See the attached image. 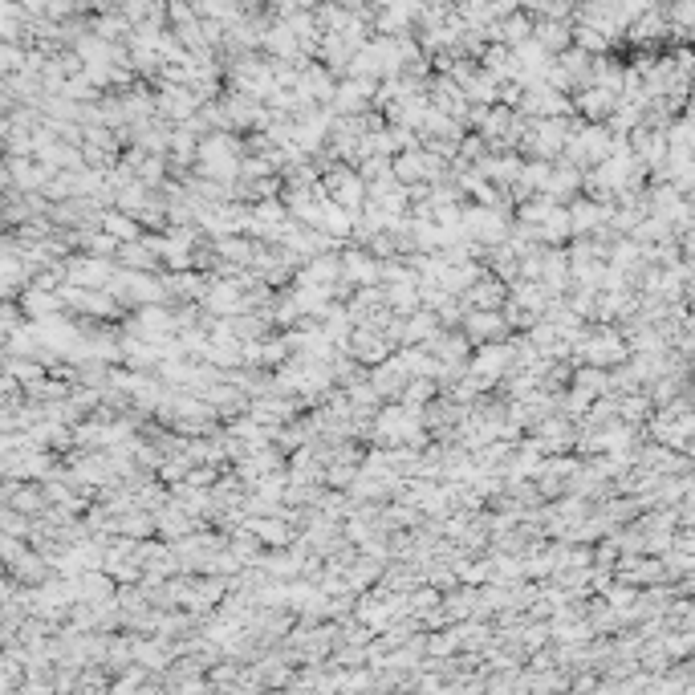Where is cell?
Segmentation results:
<instances>
[{
    "instance_id": "cell-1",
    "label": "cell",
    "mask_w": 695,
    "mask_h": 695,
    "mask_svg": "<svg viewBox=\"0 0 695 695\" xmlns=\"http://www.w3.org/2000/svg\"><path fill=\"white\" fill-rule=\"evenodd\" d=\"M378 448H423L427 444V427L419 419V411L395 403V407H383V411H374L370 427H366Z\"/></svg>"
},
{
    "instance_id": "cell-2",
    "label": "cell",
    "mask_w": 695,
    "mask_h": 695,
    "mask_svg": "<svg viewBox=\"0 0 695 695\" xmlns=\"http://www.w3.org/2000/svg\"><path fill=\"white\" fill-rule=\"evenodd\" d=\"M240 155L244 147H236V139L228 131H208L204 143H196V159L204 179H216V183H236V171H240Z\"/></svg>"
},
{
    "instance_id": "cell-3",
    "label": "cell",
    "mask_w": 695,
    "mask_h": 695,
    "mask_svg": "<svg viewBox=\"0 0 695 695\" xmlns=\"http://www.w3.org/2000/svg\"><path fill=\"white\" fill-rule=\"evenodd\" d=\"M570 131H574L570 114L533 118V122H525L517 147H525L533 159H561V147H565V139H570Z\"/></svg>"
},
{
    "instance_id": "cell-4",
    "label": "cell",
    "mask_w": 695,
    "mask_h": 695,
    "mask_svg": "<svg viewBox=\"0 0 695 695\" xmlns=\"http://www.w3.org/2000/svg\"><path fill=\"white\" fill-rule=\"evenodd\" d=\"M610 151H614V135L606 131V122H586V126H574L570 131V139L561 147V159L574 163V167H594Z\"/></svg>"
},
{
    "instance_id": "cell-5",
    "label": "cell",
    "mask_w": 695,
    "mask_h": 695,
    "mask_svg": "<svg viewBox=\"0 0 695 695\" xmlns=\"http://www.w3.org/2000/svg\"><path fill=\"white\" fill-rule=\"evenodd\" d=\"M626 338H622V330L618 326H610V322H602V330L598 334H582L578 342H574V354L570 358H578V362H586V366H618V362H626Z\"/></svg>"
},
{
    "instance_id": "cell-6",
    "label": "cell",
    "mask_w": 695,
    "mask_h": 695,
    "mask_svg": "<svg viewBox=\"0 0 695 695\" xmlns=\"http://www.w3.org/2000/svg\"><path fill=\"white\" fill-rule=\"evenodd\" d=\"M232 86H236V94H248V98L265 102L277 90L273 61H265V57H240L236 66H232Z\"/></svg>"
},
{
    "instance_id": "cell-7",
    "label": "cell",
    "mask_w": 695,
    "mask_h": 695,
    "mask_svg": "<svg viewBox=\"0 0 695 695\" xmlns=\"http://www.w3.org/2000/svg\"><path fill=\"white\" fill-rule=\"evenodd\" d=\"M460 232L468 236V240H476V244H500L504 240V232H509V220H504V212L500 208H488V204H464V212H460Z\"/></svg>"
},
{
    "instance_id": "cell-8",
    "label": "cell",
    "mask_w": 695,
    "mask_h": 695,
    "mask_svg": "<svg viewBox=\"0 0 695 695\" xmlns=\"http://www.w3.org/2000/svg\"><path fill=\"white\" fill-rule=\"evenodd\" d=\"M574 435H578V423H574V419H565L561 411H545L541 419L529 423V439H533V444H537L545 456L574 448Z\"/></svg>"
},
{
    "instance_id": "cell-9",
    "label": "cell",
    "mask_w": 695,
    "mask_h": 695,
    "mask_svg": "<svg viewBox=\"0 0 695 695\" xmlns=\"http://www.w3.org/2000/svg\"><path fill=\"white\" fill-rule=\"evenodd\" d=\"M391 350H395V346L387 342V334H383V330H374V326H354L350 338H346V346H342V354H350V358L362 362V366L383 362Z\"/></svg>"
},
{
    "instance_id": "cell-10",
    "label": "cell",
    "mask_w": 695,
    "mask_h": 695,
    "mask_svg": "<svg viewBox=\"0 0 695 695\" xmlns=\"http://www.w3.org/2000/svg\"><path fill=\"white\" fill-rule=\"evenodd\" d=\"M460 326H464V338H468L472 346H480V342H500L504 334H509V322H504L500 309H464Z\"/></svg>"
},
{
    "instance_id": "cell-11",
    "label": "cell",
    "mask_w": 695,
    "mask_h": 695,
    "mask_svg": "<svg viewBox=\"0 0 695 695\" xmlns=\"http://www.w3.org/2000/svg\"><path fill=\"white\" fill-rule=\"evenodd\" d=\"M285 220H289V208H285L277 196L257 200V204L248 208V236H257V240H277V232H281Z\"/></svg>"
},
{
    "instance_id": "cell-12",
    "label": "cell",
    "mask_w": 695,
    "mask_h": 695,
    "mask_svg": "<svg viewBox=\"0 0 695 695\" xmlns=\"http://www.w3.org/2000/svg\"><path fill=\"white\" fill-rule=\"evenodd\" d=\"M374 78H342L334 86V98H330V110L334 114H362L370 110V98H374Z\"/></svg>"
},
{
    "instance_id": "cell-13",
    "label": "cell",
    "mask_w": 695,
    "mask_h": 695,
    "mask_svg": "<svg viewBox=\"0 0 695 695\" xmlns=\"http://www.w3.org/2000/svg\"><path fill=\"white\" fill-rule=\"evenodd\" d=\"M504 297H509V285H504L500 277H492V273H480V277L460 293L464 309H500Z\"/></svg>"
},
{
    "instance_id": "cell-14",
    "label": "cell",
    "mask_w": 695,
    "mask_h": 695,
    "mask_svg": "<svg viewBox=\"0 0 695 695\" xmlns=\"http://www.w3.org/2000/svg\"><path fill=\"white\" fill-rule=\"evenodd\" d=\"M582 192V167H574V163H557V167H549V179H545V187H541V196L545 200H553V204H561V200H574Z\"/></svg>"
},
{
    "instance_id": "cell-15",
    "label": "cell",
    "mask_w": 695,
    "mask_h": 695,
    "mask_svg": "<svg viewBox=\"0 0 695 695\" xmlns=\"http://www.w3.org/2000/svg\"><path fill=\"white\" fill-rule=\"evenodd\" d=\"M610 208H614V204H602V200H574L570 208H565V216H570V232H574V236L598 232V228L610 220Z\"/></svg>"
},
{
    "instance_id": "cell-16",
    "label": "cell",
    "mask_w": 695,
    "mask_h": 695,
    "mask_svg": "<svg viewBox=\"0 0 695 695\" xmlns=\"http://www.w3.org/2000/svg\"><path fill=\"white\" fill-rule=\"evenodd\" d=\"M200 106H204V102L196 98L192 86H167V90L159 94V102H155V110H159L163 118H171V122H187Z\"/></svg>"
},
{
    "instance_id": "cell-17",
    "label": "cell",
    "mask_w": 695,
    "mask_h": 695,
    "mask_svg": "<svg viewBox=\"0 0 695 695\" xmlns=\"http://www.w3.org/2000/svg\"><path fill=\"white\" fill-rule=\"evenodd\" d=\"M366 378H370L374 391L383 395V399H399V391L407 387V378H411V374L403 370V362H399L395 354H387L383 362H374V370H370Z\"/></svg>"
},
{
    "instance_id": "cell-18",
    "label": "cell",
    "mask_w": 695,
    "mask_h": 695,
    "mask_svg": "<svg viewBox=\"0 0 695 695\" xmlns=\"http://www.w3.org/2000/svg\"><path fill=\"white\" fill-rule=\"evenodd\" d=\"M342 281L346 285H378V257L366 248H350L342 252Z\"/></svg>"
},
{
    "instance_id": "cell-19",
    "label": "cell",
    "mask_w": 695,
    "mask_h": 695,
    "mask_svg": "<svg viewBox=\"0 0 695 695\" xmlns=\"http://www.w3.org/2000/svg\"><path fill=\"white\" fill-rule=\"evenodd\" d=\"M192 529H200V517L183 513L175 500H171V504H163V509H155V533H163L167 541H179V537H187Z\"/></svg>"
},
{
    "instance_id": "cell-20",
    "label": "cell",
    "mask_w": 695,
    "mask_h": 695,
    "mask_svg": "<svg viewBox=\"0 0 695 695\" xmlns=\"http://www.w3.org/2000/svg\"><path fill=\"white\" fill-rule=\"evenodd\" d=\"M435 330H444V326H439V318H435V309L419 305V309L403 313V346H423Z\"/></svg>"
},
{
    "instance_id": "cell-21",
    "label": "cell",
    "mask_w": 695,
    "mask_h": 695,
    "mask_svg": "<svg viewBox=\"0 0 695 695\" xmlns=\"http://www.w3.org/2000/svg\"><path fill=\"white\" fill-rule=\"evenodd\" d=\"M618 94L606 90V86H582V94L574 98V110H582L590 122H606V114L614 110Z\"/></svg>"
},
{
    "instance_id": "cell-22",
    "label": "cell",
    "mask_w": 695,
    "mask_h": 695,
    "mask_svg": "<svg viewBox=\"0 0 695 695\" xmlns=\"http://www.w3.org/2000/svg\"><path fill=\"white\" fill-rule=\"evenodd\" d=\"M318 228L330 236V240H346V236H354V212L350 208H342V204H334V200H326L322 204V216H318Z\"/></svg>"
},
{
    "instance_id": "cell-23",
    "label": "cell",
    "mask_w": 695,
    "mask_h": 695,
    "mask_svg": "<svg viewBox=\"0 0 695 695\" xmlns=\"http://www.w3.org/2000/svg\"><path fill=\"white\" fill-rule=\"evenodd\" d=\"M533 232H537L541 244H561V240H570V236H574V232H570V216H565L561 204H549V212L533 224Z\"/></svg>"
},
{
    "instance_id": "cell-24",
    "label": "cell",
    "mask_w": 695,
    "mask_h": 695,
    "mask_svg": "<svg viewBox=\"0 0 695 695\" xmlns=\"http://www.w3.org/2000/svg\"><path fill=\"white\" fill-rule=\"evenodd\" d=\"M383 305H387L391 313H411V309H419V285H415V277L387 281V285H383Z\"/></svg>"
},
{
    "instance_id": "cell-25",
    "label": "cell",
    "mask_w": 695,
    "mask_h": 695,
    "mask_svg": "<svg viewBox=\"0 0 695 695\" xmlns=\"http://www.w3.org/2000/svg\"><path fill=\"white\" fill-rule=\"evenodd\" d=\"M545 53H561L565 45H570V21H553V17H541L529 33Z\"/></svg>"
},
{
    "instance_id": "cell-26",
    "label": "cell",
    "mask_w": 695,
    "mask_h": 695,
    "mask_svg": "<svg viewBox=\"0 0 695 695\" xmlns=\"http://www.w3.org/2000/svg\"><path fill=\"white\" fill-rule=\"evenodd\" d=\"M570 387L590 399H602V395H610V374L602 366H582V370H570Z\"/></svg>"
},
{
    "instance_id": "cell-27",
    "label": "cell",
    "mask_w": 695,
    "mask_h": 695,
    "mask_svg": "<svg viewBox=\"0 0 695 695\" xmlns=\"http://www.w3.org/2000/svg\"><path fill=\"white\" fill-rule=\"evenodd\" d=\"M110 277H114V273H110V261H102V257L74 261V269H70V281H78L82 289H102Z\"/></svg>"
},
{
    "instance_id": "cell-28",
    "label": "cell",
    "mask_w": 695,
    "mask_h": 695,
    "mask_svg": "<svg viewBox=\"0 0 695 695\" xmlns=\"http://www.w3.org/2000/svg\"><path fill=\"white\" fill-rule=\"evenodd\" d=\"M114 529L126 533L131 541H147V537L155 533V513H147V509H126V513L114 521Z\"/></svg>"
},
{
    "instance_id": "cell-29",
    "label": "cell",
    "mask_w": 695,
    "mask_h": 695,
    "mask_svg": "<svg viewBox=\"0 0 695 695\" xmlns=\"http://www.w3.org/2000/svg\"><path fill=\"white\" fill-rule=\"evenodd\" d=\"M98 224H102V228H106V236H114L118 244L139 236V220H135V216H126V212H106Z\"/></svg>"
},
{
    "instance_id": "cell-30",
    "label": "cell",
    "mask_w": 695,
    "mask_h": 695,
    "mask_svg": "<svg viewBox=\"0 0 695 695\" xmlns=\"http://www.w3.org/2000/svg\"><path fill=\"white\" fill-rule=\"evenodd\" d=\"M25 305H29L33 318H53V313H57V297H49V293H29Z\"/></svg>"
},
{
    "instance_id": "cell-31",
    "label": "cell",
    "mask_w": 695,
    "mask_h": 695,
    "mask_svg": "<svg viewBox=\"0 0 695 695\" xmlns=\"http://www.w3.org/2000/svg\"><path fill=\"white\" fill-rule=\"evenodd\" d=\"M171 21H175V29H179V25H187V21H196L192 5H187V0H171Z\"/></svg>"
}]
</instances>
